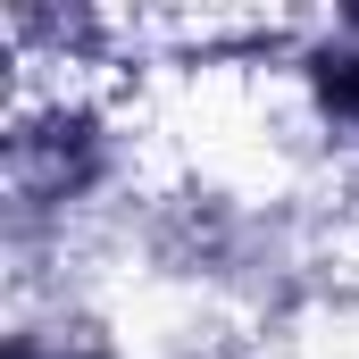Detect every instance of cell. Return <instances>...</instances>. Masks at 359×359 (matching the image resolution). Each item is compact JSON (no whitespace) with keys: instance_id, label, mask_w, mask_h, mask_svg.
I'll list each match as a JSON object with an SVG mask.
<instances>
[{"instance_id":"1","label":"cell","mask_w":359,"mask_h":359,"mask_svg":"<svg viewBox=\"0 0 359 359\" xmlns=\"http://www.w3.org/2000/svg\"><path fill=\"white\" fill-rule=\"evenodd\" d=\"M109 184V126L100 109H25L8 126V201L25 217H50V209H76L84 192Z\"/></svg>"},{"instance_id":"3","label":"cell","mask_w":359,"mask_h":359,"mask_svg":"<svg viewBox=\"0 0 359 359\" xmlns=\"http://www.w3.org/2000/svg\"><path fill=\"white\" fill-rule=\"evenodd\" d=\"M8 359H117L100 318H59V326H17Z\"/></svg>"},{"instance_id":"2","label":"cell","mask_w":359,"mask_h":359,"mask_svg":"<svg viewBox=\"0 0 359 359\" xmlns=\"http://www.w3.org/2000/svg\"><path fill=\"white\" fill-rule=\"evenodd\" d=\"M309 92H318V117H326L334 134H351V142H359V8L343 17L334 42L309 50Z\"/></svg>"}]
</instances>
